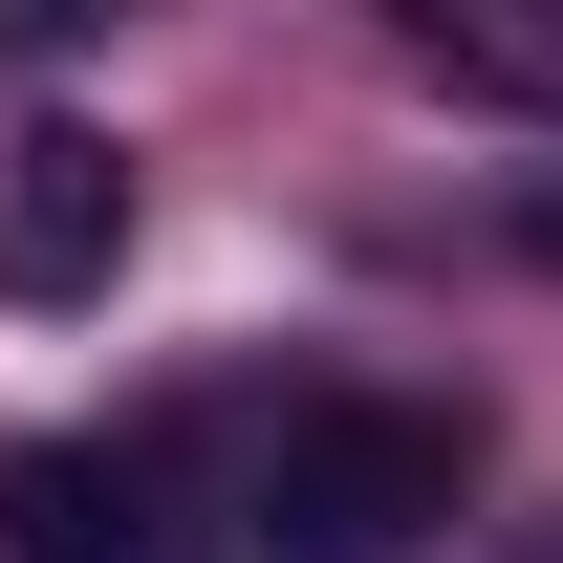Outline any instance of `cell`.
Listing matches in <instances>:
<instances>
[{"instance_id": "5b68a950", "label": "cell", "mask_w": 563, "mask_h": 563, "mask_svg": "<svg viewBox=\"0 0 563 563\" xmlns=\"http://www.w3.org/2000/svg\"><path fill=\"white\" fill-rule=\"evenodd\" d=\"M520 261H542V282H563V174H520Z\"/></svg>"}, {"instance_id": "6da1fadb", "label": "cell", "mask_w": 563, "mask_h": 563, "mask_svg": "<svg viewBox=\"0 0 563 563\" xmlns=\"http://www.w3.org/2000/svg\"><path fill=\"white\" fill-rule=\"evenodd\" d=\"M455 498H477V433H455V412H390V390H347V412H282L261 498H239V542H261V563H412Z\"/></svg>"}, {"instance_id": "3957f363", "label": "cell", "mask_w": 563, "mask_h": 563, "mask_svg": "<svg viewBox=\"0 0 563 563\" xmlns=\"http://www.w3.org/2000/svg\"><path fill=\"white\" fill-rule=\"evenodd\" d=\"M109 261H131V152L44 109V131L0 152V282L22 303H109Z\"/></svg>"}, {"instance_id": "277c9868", "label": "cell", "mask_w": 563, "mask_h": 563, "mask_svg": "<svg viewBox=\"0 0 563 563\" xmlns=\"http://www.w3.org/2000/svg\"><path fill=\"white\" fill-rule=\"evenodd\" d=\"M412 66L455 87V109H542V131H563V0H433Z\"/></svg>"}, {"instance_id": "8992f818", "label": "cell", "mask_w": 563, "mask_h": 563, "mask_svg": "<svg viewBox=\"0 0 563 563\" xmlns=\"http://www.w3.org/2000/svg\"><path fill=\"white\" fill-rule=\"evenodd\" d=\"M542 563H563V542H542Z\"/></svg>"}, {"instance_id": "7a4b0ae2", "label": "cell", "mask_w": 563, "mask_h": 563, "mask_svg": "<svg viewBox=\"0 0 563 563\" xmlns=\"http://www.w3.org/2000/svg\"><path fill=\"white\" fill-rule=\"evenodd\" d=\"M0 563H196L152 433H22L0 455Z\"/></svg>"}]
</instances>
